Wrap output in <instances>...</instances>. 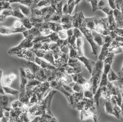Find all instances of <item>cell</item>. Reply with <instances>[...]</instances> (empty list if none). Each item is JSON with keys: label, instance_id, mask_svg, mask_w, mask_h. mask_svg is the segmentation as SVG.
I'll list each match as a JSON object with an SVG mask.
<instances>
[{"label": "cell", "instance_id": "obj_1", "mask_svg": "<svg viewBox=\"0 0 123 122\" xmlns=\"http://www.w3.org/2000/svg\"><path fill=\"white\" fill-rule=\"evenodd\" d=\"M104 105L107 114L114 115L118 118L121 117L122 119L121 108L117 104L116 101L112 97L109 100L105 99Z\"/></svg>", "mask_w": 123, "mask_h": 122}, {"label": "cell", "instance_id": "obj_2", "mask_svg": "<svg viewBox=\"0 0 123 122\" xmlns=\"http://www.w3.org/2000/svg\"><path fill=\"white\" fill-rule=\"evenodd\" d=\"M33 36H29L23 40L18 46L16 47L10 49L9 51V53L13 52H16V53L20 51L22 52V51L25 49L32 47L33 46Z\"/></svg>", "mask_w": 123, "mask_h": 122}, {"label": "cell", "instance_id": "obj_3", "mask_svg": "<svg viewBox=\"0 0 123 122\" xmlns=\"http://www.w3.org/2000/svg\"><path fill=\"white\" fill-rule=\"evenodd\" d=\"M78 59L79 61L84 63L85 67L87 68L89 73L91 74L96 62L86 58L84 55L78 57Z\"/></svg>", "mask_w": 123, "mask_h": 122}, {"label": "cell", "instance_id": "obj_4", "mask_svg": "<svg viewBox=\"0 0 123 122\" xmlns=\"http://www.w3.org/2000/svg\"><path fill=\"white\" fill-rule=\"evenodd\" d=\"M85 18L82 12H80L76 14L74 16V19L72 22L73 27L79 29L81 27L84 22Z\"/></svg>", "mask_w": 123, "mask_h": 122}, {"label": "cell", "instance_id": "obj_5", "mask_svg": "<svg viewBox=\"0 0 123 122\" xmlns=\"http://www.w3.org/2000/svg\"><path fill=\"white\" fill-rule=\"evenodd\" d=\"M98 16L92 18H85L84 20L81 27H84L90 29L91 31L94 30L96 24L95 20Z\"/></svg>", "mask_w": 123, "mask_h": 122}, {"label": "cell", "instance_id": "obj_6", "mask_svg": "<svg viewBox=\"0 0 123 122\" xmlns=\"http://www.w3.org/2000/svg\"><path fill=\"white\" fill-rule=\"evenodd\" d=\"M111 44V43H105L102 46L101 53L98 58L99 60L104 61L111 54L109 51V47Z\"/></svg>", "mask_w": 123, "mask_h": 122}, {"label": "cell", "instance_id": "obj_7", "mask_svg": "<svg viewBox=\"0 0 123 122\" xmlns=\"http://www.w3.org/2000/svg\"><path fill=\"white\" fill-rule=\"evenodd\" d=\"M94 40L99 46L105 43V36L98 33L94 30L92 32Z\"/></svg>", "mask_w": 123, "mask_h": 122}, {"label": "cell", "instance_id": "obj_8", "mask_svg": "<svg viewBox=\"0 0 123 122\" xmlns=\"http://www.w3.org/2000/svg\"><path fill=\"white\" fill-rule=\"evenodd\" d=\"M86 39L91 46L92 49L91 55L96 56V57H97V51L99 48V46L95 42L92 36L90 37L86 38Z\"/></svg>", "mask_w": 123, "mask_h": 122}, {"label": "cell", "instance_id": "obj_9", "mask_svg": "<svg viewBox=\"0 0 123 122\" xmlns=\"http://www.w3.org/2000/svg\"><path fill=\"white\" fill-rule=\"evenodd\" d=\"M73 81L74 82L82 85L87 80L80 73H74L71 75Z\"/></svg>", "mask_w": 123, "mask_h": 122}, {"label": "cell", "instance_id": "obj_10", "mask_svg": "<svg viewBox=\"0 0 123 122\" xmlns=\"http://www.w3.org/2000/svg\"><path fill=\"white\" fill-rule=\"evenodd\" d=\"M77 50L79 53V56L84 55L83 46L84 41L82 37L78 38L76 41Z\"/></svg>", "mask_w": 123, "mask_h": 122}, {"label": "cell", "instance_id": "obj_11", "mask_svg": "<svg viewBox=\"0 0 123 122\" xmlns=\"http://www.w3.org/2000/svg\"><path fill=\"white\" fill-rule=\"evenodd\" d=\"M108 81L111 82L113 81L119 80L120 78L118 75L116 74L111 68L110 69L108 74Z\"/></svg>", "mask_w": 123, "mask_h": 122}, {"label": "cell", "instance_id": "obj_12", "mask_svg": "<svg viewBox=\"0 0 123 122\" xmlns=\"http://www.w3.org/2000/svg\"><path fill=\"white\" fill-rule=\"evenodd\" d=\"M13 11V10L12 9L4 10L0 15V21H4L8 16L12 15Z\"/></svg>", "mask_w": 123, "mask_h": 122}, {"label": "cell", "instance_id": "obj_13", "mask_svg": "<svg viewBox=\"0 0 123 122\" xmlns=\"http://www.w3.org/2000/svg\"><path fill=\"white\" fill-rule=\"evenodd\" d=\"M13 10V13L12 15L13 16L18 18H20L21 19H22L25 17L24 14L22 13L19 8H17Z\"/></svg>", "mask_w": 123, "mask_h": 122}, {"label": "cell", "instance_id": "obj_14", "mask_svg": "<svg viewBox=\"0 0 123 122\" xmlns=\"http://www.w3.org/2000/svg\"><path fill=\"white\" fill-rule=\"evenodd\" d=\"M58 37L59 39L62 40H65L68 38V34L67 31L64 29L60 30L58 32Z\"/></svg>", "mask_w": 123, "mask_h": 122}, {"label": "cell", "instance_id": "obj_15", "mask_svg": "<svg viewBox=\"0 0 123 122\" xmlns=\"http://www.w3.org/2000/svg\"><path fill=\"white\" fill-rule=\"evenodd\" d=\"M0 33L3 34H9L13 33V28L0 27Z\"/></svg>", "mask_w": 123, "mask_h": 122}, {"label": "cell", "instance_id": "obj_16", "mask_svg": "<svg viewBox=\"0 0 123 122\" xmlns=\"http://www.w3.org/2000/svg\"><path fill=\"white\" fill-rule=\"evenodd\" d=\"M84 98H89L93 100L94 94L92 91L90 90H85L84 92Z\"/></svg>", "mask_w": 123, "mask_h": 122}, {"label": "cell", "instance_id": "obj_17", "mask_svg": "<svg viewBox=\"0 0 123 122\" xmlns=\"http://www.w3.org/2000/svg\"><path fill=\"white\" fill-rule=\"evenodd\" d=\"M21 22H22V24L25 27L26 29H31L32 28V25L30 21L28 19L25 17L23 19H21Z\"/></svg>", "mask_w": 123, "mask_h": 122}, {"label": "cell", "instance_id": "obj_18", "mask_svg": "<svg viewBox=\"0 0 123 122\" xmlns=\"http://www.w3.org/2000/svg\"><path fill=\"white\" fill-rule=\"evenodd\" d=\"M19 8L20 10L22 13L27 17L29 16L30 15V9L26 6L23 5H20Z\"/></svg>", "mask_w": 123, "mask_h": 122}, {"label": "cell", "instance_id": "obj_19", "mask_svg": "<svg viewBox=\"0 0 123 122\" xmlns=\"http://www.w3.org/2000/svg\"><path fill=\"white\" fill-rule=\"evenodd\" d=\"M73 32L74 35L76 39L82 37V32L79 28H74Z\"/></svg>", "mask_w": 123, "mask_h": 122}, {"label": "cell", "instance_id": "obj_20", "mask_svg": "<svg viewBox=\"0 0 123 122\" xmlns=\"http://www.w3.org/2000/svg\"><path fill=\"white\" fill-rule=\"evenodd\" d=\"M12 9L9 6V4L7 1L1 2L0 5V9Z\"/></svg>", "mask_w": 123, "mask_h": 122}, {"label": "cell", "instance_id": "obj_21", "mask_svg": "<svg viewBox=\"0 0 123 122\" xmlns=\"http://www.w3.org/2000/svg\"><path fill=\"white\" fill-rule=\"evenodd\" d=\"M82 86L85 90H91V85L89 80H87Z\"/></svg>", "mask_w": 123, "mask_h": 122}, {"label": "cell", "instance_id": "obj_22", "mask_svg": "<svg viewBox=\"0 0 123 122\" xmlns=\"http://www.w3.org/2000/svg\"><path fill=\"white\" fill-rule=\"evenodd\" d=\"M53 30H52L49 28H48L44 29L42 30L41 33L42 35L43 36H48L52 34V33H53Z\"/></svg>", "mask_w": 123, "mask_h": 122}, {"label": "cell", "instance_id": "obj_23", "mask_svg": "<svg viewBox=\"0 0 123 122\" xmlns=\"http://www.w3.org/2000/svg\"><path fill=\"white\" fill-rule=\"evenodd\" d=\"M110 6L113 10H115L116 9V3L114 0H109Z\"/></svg>", "mask_w": 123, "mask_h": 122}, {"label": "cell", "instance_id": "obj_24", "mask_svg": "<svg viewBox=\"0 0 123 122\" xmlns=\"http://www.w3.org/2000/svg\"><path fill=\"white\" fill-rule=\"evenodd\" d=\"M23 25L22 22L21 21L19 20L15 21L14 23V27L16 28H19L21 27Z\"/></svg>", "mask_w": 123, "mask_h": 122}, {"label": "cell", "instance_id": "obj_25", "mask_svg": "<svg viewBox=\"0 0 123 122\" xmlns=\"http://www.w3.org/2000/svg\"><path fill=\"white\" fill-rule=\"evenodd\" d=\"M122 89H123V85H122Z\"/></svg>", "mask_w": 123, "mask_h": 122}]
</instances>
